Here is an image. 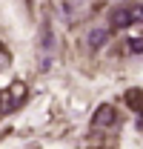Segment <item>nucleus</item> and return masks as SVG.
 <instances>
[{
  "instance_id": "1",
  "label": "nucleus",
  "mask_w": 143,
  "mask_h": 149,
  "mask_svg": "<svg viewBox=\"0 0 143 149\" xmlns=\"http://www.w3.org/2000/svg\"><path fill=\"white\" fill-rule=\"evenodd\" d=\"M86 12H89V0H63V15L69 23H77Z\"/></svg>"
},
{
  "instance_id": "2",
  "label": "nucleus",
  "mask_w": 143,
  "mask_h": 149,
  "mask_svg": "<svg viewBox=\"0 0 143 149\" xmlns=\"http://www.w3.org/2000/svg\"><path fill=\"white\" fill-rule=\"evenodd\" d=\"M109 26H112V29H129V26H132V12H129V6L112 9V12H109Z\"/></svg>"
},
{
  "instance_id": "3",
  "label": "nucleus",
  "mask_w": 143,
  "mask_h": 149,
  "mask_svg": "<svg viewBox=\"0 0 143 149\" xmlns=\"http://www.w3.org/2000/svg\"><path fill=\"white\" fill-rule=\"evenodd\" d=\"M23 97H26V86L23 83H12V89L6 92V100H3L0 112H12L17 103H23Z\"/></svg>"
},
{
  "instance_id": "4",
  "label": "nucleus",
  "mask_w": 143,
  "mask_h": 149,
  "mask_svg": "<svg viewBox=\"0 0 143 149\" xmlns=\"http://www.w3.org/2000/svg\"><path fill=\"white\" fill-rule=\"evenodd\" d=\"M92 123H94V126H112V123H115V109H112L109 103L97 106V109H94V118H92Z\"/></svg>"
},
{
  "instance_id": "5",
  "label": "nucleus",
  "mask_w": 143,
  "mask_h": 149,
  "mask_svg": "<svg viewBox=\"0 0 143 149\" xmlns=\"http://www.w3.org/2000/svg\"><path fill=\"white\" fill-rule=\"evenodd\" d=\"M106 37H109V29H92L89 32V49H100L103 43H106Z\"/></svg>"
},
{
  "instance_id": "6",
  "label": "nucleus",
  "mask_w": 143,
  "mask_h": 149,
  "mask_svg": "<svg viewBox=\"0 0 143 149\" xmlns=\"http://www.w3.org/2000/svg\"><path fill=\"white\" fill-rule=\"evenodd\" d=\"M126 100H129V106H137V109H143V92H140V89H137V92L132 89V92L126 95Z\"/></svg>"
},
{
  "instance_id": "7",
  "label": "nucleus",
  "mask_w": 143,
  "mask_h": 149,
  "mask_svg": "<svg viewBox=\"0 0 143 149\" xmlns=\"http://www.w3.org/2000/svg\"><path fill=\"white\" fill-rule=\"evenodd\" d=\"M132 23H143V6H132Z\"/></svg>"
},
{
  "instance_id": "8",
  "label": "nucleus",
  "mask_w": 143,
  "mask_h": 149,
  "mask_svg": "<svg viewBox=\"0 0 143 149\" xmlns=\"http://www.w3.org/2000/svg\"><path fill=\"white\" fill-rule=\"evenodd\" d=\"M97 149H103V146H97Z\"/></svg>"
}]
</instances>
